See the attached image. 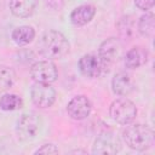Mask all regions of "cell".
<instances>
[{
    "mask_svg": "<svg viewBox=\"0 0 155 155\" xmlns=\"http://www.w3.org/2000/svg\"><path fill=\"white\" fill-rule=\"evenodd\" d=\"M94 15H96V7L93 5H91V4L80 5L71 11L70 22L76 27H81V25H85L88 22H91L92 18L94 17Z\"/></svg>",
    "mask_w": 155,
    "mask_h": 155,
    "instance_id": "12",
    "label": "cell"
},
{
    "mask_svg": "<svg viewBox=\"0 0 155 155\" xmlns=\"http://www.w3.org/2000/svg\"><path fill=\"white\" fill-rule=\"evenodd\" d=\"M148 51L147 48L142 47V46H136V47H132L131 50L127 51L126 56H125V59H124V63H125V67L128 68V69H136V68H139L140 65L145 64L147 61H148Z\"/></svg>",
    "mask_w": 155,
    "mask_h": 155,
    "instance_id": "13",
    "label": "cell"
},
{
    "mask_svg": "<svg viewBox=\"0 0 155 155\" xmlns=\"http://www.w3.org/2000/svg\"><path fill=\"white\" fill-rule=\"evenodd\" d=\"M30 78L35 82L52 84L58 78V70L53 62L45 59L34 63L30 68Z\"/></svg>",
    "mask_w": 155,
    "mask_h": 155,
    "instance_id": "6",
    "label": "cell"
},
{
    "mask_svg": "<svg viewBox=\"0 0 155 155\" xmlns=\"http://www.w3.org/2000/svg\"><path fill=\"white\" fill-rule=\"evenodd\" d=\"M23 107V101L19 96L13 93H6L0 98V108L5 111L18 110Z\"/></svg>",
    "mask_w": 155,
    "mask_h": 155,
    "instance_id": "18",
    "label": "cell"
},
{
    "mask_svg": "<svg viewBox=\"0 0 155 155\" xmlns=\"http://www.w3.org/2000/svg\"><path fill=\"white\" fill-rule=\"evenodd\" d=\"M119 35L124 40H131L134 35V22L131 16H122L116 24Z\"/></svg>",
    "mask_w": 155,
    "mask_h": 155,
    "instance_id": "16",
    "label": "cell"
},
{
    "mask_svg": "<svg viewBox=\"0 0 155 155\" xmlns=\"http://www.w3.org/2000/svg\"><path fill=\"white\" fill-rule=\"evenodd\" d=\"M79 70L86 78H97L103 71V67L98 56L87 53L79 59Z\"/></svg>",
    "mask_w": 155,
    "mask_h": 155,
    "instance_id": "10",
    "label": "cell"
},
{
    "mask_svg": "<svg viewBox=\"0 0 155 155\" xmlns=\"http://www.w3.org/2000/svg\"><path fill=\"white\" fill-rule=\"evenodd\" d=\"M41 125H42V121H41L40 115H38L35 113H25L18 119L17 126H16V132H17L19 139L31 140L39 133Z\"/></svg>",
    "mask_w": 155,
    "mask_h": 155,
    "instance_id": "4",
    "label": "cell"
},
{
    "mask_svg": "<svg viewBox=\"0 0 155 155\" xmlns=\"http://www.w3.org/2000/svg\"><path fill=\"white\" fill-rule=\"evenodd\" d=\"M91 102L85 96H75L67 105L68 115L74 120H84L91 113Z\"/></svg>",
    "mask_w": 155,
    "mask_h": 155,
    "instance_id": "9",
    "label": "cell"
},
{
    "mask_svg": "<svg viewBox=\"0 0 155 155\" xmlns=\"http://www.w3.org/2000/svg\"><path fill=\"white\" fill-rule=\"evenodd\" d=\"M57 153H58V149L56 148V145H53V144H44L41 148L35 150L34 154H57Z\"/></svg>",
    "mask_w": 155,
    "mask_h": 155,
    "instance_id": "21",
    "label": "cell"
},
{
    "mask_svg": "<svg viewBox=\"0 0 155 155\" xmlns=\"http://www.w3.org/2000/svg\"><path fill=\"white\" fill-rule=\"evenodd\" d=\"M70 153H82V154H86V151H84V150H73Z\"/></svg>",
    "mask_w": 155,
    "mask_h": 155,
    "instance_id": "22",
    "label": "cell"
},
{
    "mask_svg": "<svg viewBox=\"0 0 155 155\" xmlns=\"http://www.w3.org/2000/svg\"><path fill=\"white\" fill-rule=\"evenodd\" d=\"M122 44L119 38H109L104 40L98 48V58L102 63L103 69L110 68L121 56Z\"/></svg>",
    "mask_w": 155,
    "mask_h": 155,
    "instance_id": "5",
    "label": "cell"
},
{
    "mask_svg": "<svg viewBox=\"0 0 155 155\" xmlns=\"http://www.w3.org/2000/svg\"><path fill=\"white\" fill-rule=\"evenodd\" d=\"M11 38L17 45L24 46L33 41V39L35 38V30L29 25H21L13 29Z\"/></svg>",
    "mask_w": 155,
    "mask_h": 155,
    "instance_id": "15",
    "label": "cell"
},
{
    "mask_svg": "<svg viewBox=\"0 0 155 155\" xmlns=\"http://www.w3.org/2000/svg\"><path fill=\"white\" fill-rule=\"evenodd\" d=\"M16 81V73L7 65H0V92L7 91Z\"/></svg>",
    "mask_w": 155,
    "mask_h": 155,
    "instance_id": "19",
    "label": "cell"
},
{
    "mask_svg": "<svg viewBox=\"0 0 155 155\" xmlns=\"http://www.w3.org/2000/svg\"><path fill=\"white\" fill-rule=\"evenodd\" d=\"M137 29L139 31L140 35L145 36V38H150L154 34L155 30V19H154V15L151 12H148L145 15H143L137 24Z\"/></svg>",
    "mask_w": 155,
    "mask_h": 155,
    "instance_id": "17",
    "label": "cell"
},
{
    "mask_svg": "<svg viewBox=\"0 0 155 155\" xmlns=\"http://www.w3.org/2000/svg\"><path fill=\"white\" fill-rule=\"evenodd\" d=\"M121 149V143L119 137L110 131H105L101 133L96 139L92 145V153L93 154H107V155H113L119 153Z\"/></svg>",
    "mask_w": 155,
    "mask_h": 155,
    "instance_id": "7",
    "label": "cell"
},
{
    "mask_svg": "<svg viewBox=\"0 0 155 155\" xmlns=\"http://www.w3.org/2000/svg\"><path fill=\"white\" fill-rule=\"evenodd\" d=\"M113 92L117 96H127L133 90V80L132 76L126 71H119L114 75L111 80Z\"/></svg>",
    "mask_w": 155,
    "mask_h": 155,
    "instance_id": "11",
    "label": "cell"
},
{
    "mask_svg": "<svg viewBox=\"0 0 155 155\" xmlns=\"http://www.w3.org/2000/svg\"><path fill=\"white\" fill-rule=\"evenodd\" d=\"M136 6L142 11H149L155 5V0H134Z\"/></svg>",
    "mask_w": 155,
    "mask_h": 155,
    "instance_id": "20",
    "label": "cell"
},
{
    "mask_svg": "<svg viewBox=\"0 0 155 155\" xmlns=\"http://www.w3.org/2000/svg\"><path fill=\"white\" fill-rule=\"evenodd\" d=\"M33 103L39 108H50L56 101V90L50 84L35 82L30 90Z\"/></svg>",
    "mask_w": 155,
    "mask_h": 155,
    "instance_id": "8",
    "label": "cell"
},
{
    "mask_svg": "<svg viewBox=\"0 0 155 155\" xmlns=\"http://www.w3.org/2000/svg\"><path fill=\"white\" fill-rule=\"evenodd\" d=\"M38 5V0H10V10L13 16L27 18L33 15Z\"/></svg>",
    "mask_w": 155,
    "mask_h": 155,
    "instance_id": "14",
    "label": "cell"
},
{
    "mask_svg": "<svg viewBox=\"0 0 155 155\" xmlns=\"http://www.w3.org/2000/svg\"><path fill=\"white\" fill-rule=\"evenodd\" d=\"M122 139L131 149L144 151L154 144V132L147 125L134 124L122 131Z\"/></svg>",
    "mask_w": 155,
    "mask_h": 155,
    "instance_id": "2",
    "label": "cell"
},
{
    "mask_svg": "<svg viewBox=\"0 0 155 155\" xmlns=\"http://www.w3.org/2000/svg\"><path fill=\"white\" fill-rule=\"evenodd\" d=\"M109 115L110 117L120 124V125H128L132 122L137 116V108L133 102L127 98H117L115 99L109 107Z\"/></svg>",
    "mask_w": 155,
    "mask_h": 155,
    "instance_id": "3",
    "label": "cell"
},
{
    "mask_svg": "<svg viewBox=\"0 0 155 155\" xmlns=\"http://www.w3.org/2000/svg\"><path fill=\"white\" fill-rule=\"evenodd\" d=\"M39 50L48 59H59L69 52V42L61 31L47 30L40 39Z\"/></svg>",
    "mask_w": 155,
    "mask_h": 155,
    "instance_id": "1",
    "label": "cell"
}]
</instances>
